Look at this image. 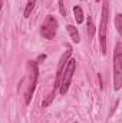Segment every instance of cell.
<instances>
[{"label": "cell", "mask_w": 122, "mask_h": 123, "mask_svg": "<svg viewBox=\"0 0 122 123\" xmlns=\"http://www.w3.org/2000/svg\"><path fill=\"white\" fill-rule=\"evenodd\" d=\"M29 69H30V83L26 89V94H25V99H26V105H29L32 100V96L34 92V87H36V83H37V76H39V70H37V63L36 62H29Z\"/></svg>", "instance_id": "obj_4"}, {"label": "cell", "mask_w": 122, "mask_h": 123, "mask_svg": "<svg viewBox=\"0 0 122 123\" xmlns=\"http://www.w3.org/2000/svg\"><path fill=\"white\" fill-rule=\"evenodd\" d=\"M108 16H109V7H108V0H103V7H102V20L99 25V40H101V49L102 53H106V25H108Z\"/></svg>", "instance_id": "obj_3"}, {"label": "cell", "mask_w": 122, "mask_h": 123, "mask_svg": "<svg viewBox=\"0 0 122 123\" xmlns=\"http://www.w3.org/2000/svg\"><path fill=\"white\" fill-rule=\"evenodd\" d=\"M114 87L115 90H119L122 86V44L121 42L115 46L114 53Z\"/></svg>", "instance_id": "obj_1"}, {"label": "cell", "mask_w": 122, "mask_h": 123, "mask_svg": "<svg viewBox=\"0 0 122 123\" xmlns=\"http://www.w3.org/2000/svg\"><path fill=\"white\" fill-rule=\"evenodd\" d=\"M45 59H46V56H45V55H42V56H39V59H37V62H36V63H40V62L45 60Z\"/></svg>", "instance_id": "obj_14"}, {"label": "cell", "mask_w": 122, "mask_h": 123, "mask_svg": "<svg viewBox=\"0 0 122 123\" xmlns=\"http://www.w3.org/2000/svg\"><path fill=\"white\" fill-rule=\"evenodd\" d=\"M70 55H72V49L68 47V50L65 52V55L61 57L59 60V64H58V70H56V79H55V89H59L61 86V77H62V73H63V69L66 66L68 60L70 59Z\"/></svg>", "instance_id": "obj_6"}, {"label": "cell", "mask_w": 122, "mask_h": 123, "mask_svg": "<svg viewBox=\"0 0 122 123\" xmlns=\"http://www.w3.org/2000/svg\"><path fill=\"white\" fill-rule=\"evenodd\" d=\"M96 1H99V0H96Z\"/></svg>", "instance_id": "obj_16"}, {"label": "cell", "mask_w": 122, "mask_h": 123, "mask_svg": "<svg viewBox=\"0 0 122 123\" xmlns=\"http://www.w3.org/2000/svg\"><path fill=\"white\" fill-rule=\"evenodd\" d=\"M59 9H61L62 16H66V10H65V6H63V0H59Z\"/></svg>", "instance_id": "obj_13"}, {"label": "cell", "mask_w": 122, "mask_h": 123, "mask_svg": "<svg viewBox=\"0 0 122 123\" xmlns=\"http://www.w3.org/2000/svg\"><path fill=\"white\" fill-rule=\"evenodd\" d=\"M73 14H75V19H76V23H82L83 22V12L79 6H75L73 7Z\"/></svg>", "instance_id": "obj_8"}, {"label": "cell", "mask_w": 122, "mask_h": 123, "mask_svg": "<svg viewBox=\"0 0 122 123\" xmlns=\"http://www.w3.org/2000/svg\"><path fill=\"white\" fill-rule=\"evenodd\" d=\"M66 29H68L69 34H70V39H72L75 43H79L81 37H79V33H78V30H76V27H75V26H72V25H68V26H66Z\"/></svg>", "instance_id": "obj_7"}, {"label": "cell", "mask_w": 122, "mask_h": 123, "mask_svg": "<svg viewBox=\"0 0 122 123\" xmlns=\"http://www.w3.org/2000/svg\"><path fill=\"white\" fill-rule=\"evenodd\" d=\"M53 99H55V90H53V92H50L47 96H46V99L42 102V107H47V106L53 102Z\"/></svg>", "instance_id": "obj_9"}, {"label": "cell", "mask_w": 122, "mask_h": 123, "mask_svg": "<svg viewBox=\"0 0 122 123\" xmlns=\"http://www.w3.org/2000/svg\"><path fill=\"white\" fill-rule=\"evenodd\" d=\"M95 25H93V22H92L91 17H88V33H89V36H93L95 34Z\"/></svg>", "instance_id": "obj_12"}, {"label": "cell", "mask_w": 122, "mask_h": 123, "mask_svg": "<svg viewBox=\"0 0 122 123\" xmlns=\"http://www.w3.org/2000/svg\"><path fill=\"white\" fill-rule=\"evenodd\" d=\"M75 69H76V60L75 59H69L65 69H63V73H62L61 77V86H59V90L62 94L68 92L69 89V85H70V80H72V76L75 73Z\"/></svg>", "instance_id": "obj_2"}, {"label": "cell", "mask_w": 122, "mask_h": 123, "mask_svg": "<svg viewBox=\"0 0 122 123\" xmlns=\"http://www.w3.org/2000/svg\"><path fill=\"white\" fill-rule=\"evenodd\" d=\"M115 26H116L118 33H122V14H119V13L115 16Z\"/></svg>", "instance_id": "obj_11"}, {"label": "cell", "mask_w": 122, "mask_h": 123, "mask_svg": "<svg viewBox=\"0 0 122 123\" xmlns=\"http://www.w3.org/2000/svg\"><path fill=\"white\" fill-rule=\"evenodd\" d=\"M1 6H3V0H0V10H1Z\"/></svg>", "instance_id": "obj_15"}, {"label": "cell", "mask_w": 122, "mask_h": 123, "mask_svg": "<svg viewBox=\"0 0 122 123\" xmlns=\"http://www.w3.org/2000/svg\"><path fill=\"white\" fill-rule=\"evenodd\" d=\"M34 4H36V0H29V1H27L26 9H25V17H29V16H30L32 10H33V7H34Z\"/></svg>", "instance_id": "obj_10"}, {"label": "cell", "mask_w": 122, "mask_h": 123, "mask_svg": "<svg viewBox=\"0 0 122 123\" xmlns=\"http://www.w3.org/2000/svg\"><path fill=\"white\" fill-rule=\"evenodd\" d=\"M58 31V20L53 17V16H47L40 27V34L45 37V39H53L55 34Z\"/></svg>", "instance_id": "obj_5"}]
</instances>
